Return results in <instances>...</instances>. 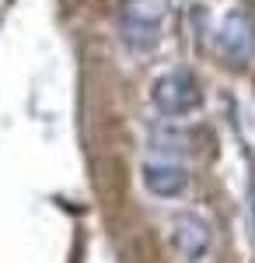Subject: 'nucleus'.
<instances>
[{
  "instance_id": "3",
  "label": "nucleus",
  "mask_w": 255,
  "mask_h": 263,
  "mask_svg": "<svg viewBox=\"0 0 255 263\" xmlns=\"http://www.w3.org/2000/svg\"><path fill=\"white\" fill-rule=\"evenodd\" d=\"M143 186L154 193V197H178V193H185V186H189V172H185V165L172 158V155H154V158H147L143 165Z\"/></svg>"
},
{
  "instance_id": "6",
  "label": "nucleus",
  "mask_w": 255,
  "mask_h": 263,
  "mask_svg": "<svg viewBox=\"0 0 255 263\" xmlns=\"http://www.w3.org/2000/svg\"><path fill=\"white\" fill-rule=\"evenodd\" d=\"M248 203H252V235H255V179L248 186Z\"/></svg>"
},
{
  "instance_id": "5",
  "label": "nucleus",
  "mask_w": 255,
  "mask_h": 263,
  "mask_svg": "<svg viewBox=\"0 0 255 263\" xmlns=\"http://www.w3.org/2000/svg\"><path fill=\"white\" fill-rule=\"evenodd\" d=\"M172 235H175V246L182 249L185 260H203L210 249V224L193 211L172 218Z\"/></svg>"
},
{
  "instance_id": "2",
  "label": "nucleus",
  "mask_w": 255,
  "mask_h": 263,
  "mask_svg": "<svg viewBox=\"0 0 255 263\" xmlns=\"http://www.w3.org/2000/svg\"><path fill=\"white\" fill-rule=\"evenodd\" d=\"M199 105V84L189 70H168L154 84V109L164 120H178Z\"/></svg>"
},
{
  "instance_id": "1",
  "label": "nucleus",
  "mask_w": 255,
  "mask_h": 263,
  "mask_svg": "<svg viewBox=\"0 0 255 263\" xmlns=\"http://www.w3.org/2000/svg\"><path fill=\"white\" fill-rule=\"evenodd\" d=\"M164 28V11L157 0H122L119 7V35L126 42V49L133 53H151L161 42Z\"/></svg>"
},
{
  "instance_id": "4",
  "label": "nucleus",
  "mask_w": 255,
  "mask_h": 263,
  "mask_svg": "<svg viewBox=\"0 0 255 263\" xmlns=\"http://www.w3.org/2000/svg\"><path fill=\"white\" fill-rule=\"evenodd\" d=\"M217 42H220L224 57L235 60V63H245L248 57H252V49H255V25H252V18H248L245 7H235L227 18L220 21V35H217Z\"/></svg>"
}]
</instances>
